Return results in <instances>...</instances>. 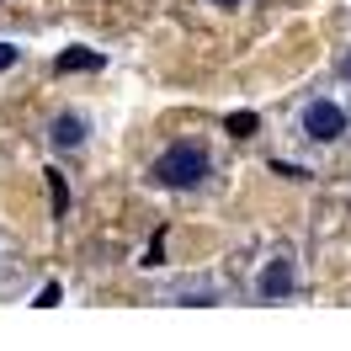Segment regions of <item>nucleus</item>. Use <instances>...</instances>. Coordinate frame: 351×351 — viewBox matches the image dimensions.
Wrapping results in <instances>:
<instances>
[{"label": "nucleus", "mask_w": 351, "mask_h": 351, "mask_svg": "<svg viewBox=\"0 0 351 351\" xmlns=\"http://www.w3.org/2000/svg\"><path fill=\"white\" fill-rule=\"evenodd\" d=\"M48 197H53V213L64 219V208H69V186H64V171H48Z\"/></svg>", "instance_id": "6"}, {"label": "nucleus", "mask_w": 351, "mask_h": 351, "mask_svg": "<svg viewBox=\"0 0 351 351\" xmlns=\"http://www.w3.org/2000/svg\"><path fill=\"white\" fill-rule=\"evenodd\" d=\"M293 293V261H271L261 271V298H287Z\"/></svg>", "instance_id": "4"}, {"label": "nucleus", "mask_w": 351, "mask_h": 351, "mask_svg": "<svg viewBox=\"0 0 351 351\" xmlns=\"http://www.w3.org/2000/svg\"><path fill=\"white\" fill-rule=\"evenodd\" d=\"M213 5H240V0H213Z\"/></svg>", "instance_id": "9"}, {"label": "nucleus", "mask_w": 351, "mask_h": 351, "mask_svg": "<svg viewBox=\"0 0 351 351\" xmlns=\"http://www.w3.org/2000/svg\"><path fill=\"white\" fill-rule=\"evenodd\" d=\"M208 176H213V160H208V149L192 144V138L160 149V154H154V165H149V181H154V186H171V192H192V186H202Z\"/></svg>", "instance_id": "1"}, {"label": "nucleus", "mask_w": 351, "mask_h": 351, "mask_svg": "<svg viewBox=\"0 0 351 351\" xmlns=\"http://www.w3.org/2000/svg\"><path fill=\"white\" fill-rule=\"evenodd\" d=\"M346 75H351V59H346Z\"/></svg>", "instance_id": "10"}, {"label": "nucleus", "mask_w": 351, "mask_h": 351, "mask_svg": "<svg viewBox=\"0 0 351 351\" xmlns=\"http://www.w3.org/2000/svg\"><path fill=\"white\" fill-rule=\"evenodd\" d=\"M11 64H16V48H11V43H0V69H11Z\"/></svg>", "instance_id": "8"}, {"label": "nucleus", "mask_w": 351, "mask_h": 351, "mask_svg": "<svg viewBox=\"0 0 351 351\" xmlns=\"http://www.w3.org/2000/svg\"><path fill=\"white\" fill-rule=\"evenodd\" d=\"M69 69H101V53H86V48H69V53H59V75H69Z\"/></svg>", "instance_id": "5"}, {"label": "nucleus", "mask_w": 351, "mask_h": 351, "mask_svg": "<svg viewBox=\"0 0 351 351\" xmlns=\"http://www.w3.org/2000/svg\"><path fill=\"white\" fill-rule=\"evenodd\" d=\"M298 133H304L308 144H341L351 133V112L335 107L330 96H319V101H308V107L298 112Z\"/></svg>", "instance_id": "2"}, {"label": "nucleus", "mask_w": 351, "mask_h": 351, "mask_svg": "<svg viewBox=\"0 0 351 351\" xmlns=\"http://www.w3.org/2000/svg\"><path fill=\"white\" fill-rule=\"evenodd\" d=\"M86 117H80V112H59V117H53V123H48V144H53V149L59 154H75V149H86Z\"/></svg>", "instance_id": "3"}, {"label": "nucleus", "mask_w": 351, "mask_h": 351, "mask_svg": "<svg viewBox=\"0 0 351 351\" xmlns=\"http://www.w3.org/2000/svg\"><path fill=\"white\" fill-rule=\"evenodd\" d=\"M256 128H261V123H256V112H229V133H240V138H250Z\"/></svg>", "instance_id": "7"}]
</instances>
